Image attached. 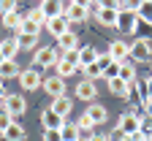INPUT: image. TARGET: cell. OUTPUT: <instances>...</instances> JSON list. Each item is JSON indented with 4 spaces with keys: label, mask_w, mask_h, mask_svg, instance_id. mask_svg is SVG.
Returning a JSON list of instances; mask_svg holds the SVG:
<instances>
[{
    "label": "cell",
    "mask_w": 152,
    "mask_h": 141,
    "mask_svg": "<svg viewBox=\"0 0 152 141\" xmlns=\"http://www.w3.org/2000/svg\"><path fill=\"white\" fill-rule=\"evenodd\" d=\"M63 16L68 19V22H84V19L90 16V11L82 8V6H76V3H63Z\"/></svg>",
    "instance_id": "cell-7"
},
{
    "label": "cell",
    "mask_w": 152,
    "mask_h": 141,
    "mask_svg": "<svg viewBox=\"0 0 152 141\" xmlns=\"http://www.w3.org/2000/svg\"><path fill=\"white\" fill-rule=\"evenodd\" d=\"M52 98H60V95H65V79H60V76H49V79H44V84H41Z\"/></svg>",
    "instance_id": "cell-9"
},
{
    "label": "cell",
    "mask_w": 152,
    "mask_h": 141,
    "mask_svg": "<svg viewBox=\"0 0 152 141\" xmlns=\"http://www.w3.org/2000/svg\"><path fill=\"white\" fill-rule=\"evenodd\" d=\"M16 44H19V49H33V46L38 44V35H27V33H19V35H16Z\"/></svg>",
    "instance_id": "cell-25"
},
{
    "label": "cell",
    "mask_w": 152,
    "mask_h": 141,
    "mask_svg": "<svg viewBox=\"0 0 152 141\" xmlns=\"http://www.w3.org/2000/svg\"><path fill=\"white\" fill-rule=\"evenodd\" d=\"M76 141H90V136H87V138H84V136H79V138H76Z\"/></svg>",
    "instance_id": "cell-46"
},
{
    "label": "cell",
    "mask_w": 152,
    "mask_h": 141,
    "mask_svg": "<svg viewBox=\"0 0 152 141\" xmlns=\"http://www.w3.org/2000/svg\"><path fill=\"white\" fill-rule=\"evenodd\" d=\"M84 114L92 119V125H95V128H98V125H103L106 119H109V111H106L101 103H92V106H87V111H84Z\"/></svg>",
    "instance_id": "cell-15"
},
{
    "label": "cell",
    "mask_w": 152,
    "mask_h": 141,
    "mask_svg": "<svg viewBox=\"0 0 152 141\" xmlns=\"http://www.w3.org/2000/svg\"><path fill=\"white\" fill-rule=\"evenodd\" d=\"M19 33H27V35H38V33H41V25L30 22V19H22V27H19Z\"/></svg>",
    "instance_id": "cell-29"
},
{
    "label": "cell",
    "mask_w": 152,
    "mask_h": 141,
    "mask_svg": "<svg viewBox=\"0 0 152 141\" xmlns=\"http://www.w3.org/2000/svg\"><path fill=\"white\" fill-rule=\"evenodd\" d=\"M19 73H22V71H19V65L14 63V60H3V63H0V82H6V79H19Z\"/></svg>",
    "instance_id": "cell-17"
},
{
    "label": "cell",
    "mask_w": 152,
    "mask_h": 141,
    "mask_svg": "<svg viewBox=\"0 0 152 141\" xmlns=\"http://www.w3.org/2000/svg\"><path fill=\"white\" fill-rule=\"evenodd\" d=\"M95 95H98V84L90 82V79H82L79 84H76V98H82V100H92Z\"/></svg>",
    "instance_id": "cell-14"
},
{
    "label": "cell",
    "mask_w": 152,
    "mask_h": 141,
    "mask_svg": "<svg viewBox=\"0 0 152 141\" xmlns=\"http://www.w3.org/2000/svg\"><path fill=\"white\" fill-rule=\"evenodd\" d=\"M49 109H52L54 114H60V117L65 119V117L71 114V109H73V100H71L68 95H60V98H54V103H52Z\"/></svg>",
    "instance_id": "cell-16"
},
{
    "label": "cell",
    "mask_w": 152,
    "mask_h": 141,
    "mask_svg": "<svg viewBox=\"0 0 152 141\" xmlns=\"http://www.w3.org/2000/svg\"><path fill=\"white\" fill-rule=\"evenodd\" d=\"M25 19H30V22H35V25H46V19H44L41 8H35V11H30V14H25Z\"/></svg>",
    "instance_id": "cell-35"
},
{
    "label": "cell",
    "mask_w": 152,
    "mask_h": 141,
    "mask_svg": "<svg viewBox=\"0 0 152 141\" xmlns=\"http://www.w3.org/2000/svg\"><path fill=\"white\" fill-rule=\"evenodd\" d=\"M60 60H65V63H71V65L79 68V49H68V52H63Z\"/></svg>",
    "instance_id": "cell-32"
},
{
    "label": "cell",
    "mask_w": 152,
    "mask_h": 141,
    "mask_svg": "<svg viewBox=\"0 0 152 141\" xmlns=\"http://www.w3.org/2000/svg\"><path fill=\"white\" fill-rule=\"evenodd\" d=\"M46 30H49L54 38H60V35H65V33L71 30V22H68L65 16H54V19H49V22H46Z\"/></svg>",
    "instance_id": "cell-11"
},
{
    "label": "cell",
    "mask_w": 152,
    "mask_h": 141,
    "mask_svg": "<svg viewBox=\"0 0 152 141\" xmlns=\"http://www.w3.org/2000/svg\"><path fill=\"white\" fill-rule=\"evenodd\" d=\"M11 122H14V117H11L3 106H0V133H6V128H8Z\"/></svg>",
    "instance_id": "cell-33"
},
{
    "label": "cell",
    "mask_w": 152,
    "mask_h": 141,
    "mask_svg": "<svg viewBox=\"0 0 152 141\" xmlns=\"http://www.w3.org/2000/svg\"><path fill=\"white\" fill-rule=\"evenodd\" d=\"M144 106H147V114L152 117V100H147V103H144Z\"/></svg>",
    "instance_id": "cell-44"
},
{
    "label": "cell",
    "mask_w": 152,
    "mask_h": 141,
    "mask_svg": "<svg viewBox=\"0 0 152 141\" xmlns=\"http://www.w3.org/2000/svg\"><path fill=\"white\" fill-rule=\"evenodd\" d=\"M84 71V79H90V82H95V79H101V65L98 63H90L87 68H82Z\"/></svg>",
    "instance_id": "cell-30"
},
{
    "label": "cell",
    "mask_w": 152,
    "mask_h": 141,
    "mask_svg": "<svg viewBox=\"0 0 152 141\" xmlns=\"http://www.w3.org/2000/svg\"><path fill=\"white\" fill-rule=\"evenodd\" d=\"M41 14L46 22L54 16H63V0H41Z\"/></svg>",
    "instance_id": "cell-13"
},
{
    "label": "cell",
    "mask_w": 152,
    "mask_h": 141,
    "mask_svg": "<svg viewBox=\"0 0 152 141\" xmlns=\"http://www.w3.org/2000/svg\"><path fill=\"white\" fill-rule=\"evenodd\" d=\"M44 141H63L60 130H44Z\"/></svg>",
    "instance_id": "cell-39"
},
{
    "label": "cell",
    "mask_w": 152,
    "mask_h": 141,
    "mask_svg": "<svg viewBox=\"0 0 152 141\" xmlns=\"http://www.w3.org/2000/svg\"><path fill=\"white\" fill-rule=\"evenodd\" d=\"M95 60H98V49L95 46H79V68H87Z\"/></svg>",
    "instance_id": "cell-18"
},
{
    "label": "cell",
    "mask_w": 152,
    "mask_h": 141,
    "mask_svg": "<svg viewBox=\"0 0 152 141\" xmlns=\"http://www.w3.org/2000/svg\"><path fill=\"white\" fill-rule=\"evenodd\" d=\"M109 90H111V95H117V98H128V84L122 82L120 76L109 82Z\"/></svg>",
    "instance_id": "cell-22"
},
{
    "label": "cell",
    "mask_w": 152,
    "mask_h": 141,
    "mask_svg": "<svg viewBox=\"0 0 152 141\" xmlns=\"http://www.w3.org/2000/svg\"><path fill=\"white\" fill-rule=\"evenodd\" d=\"M109 141H128V136H125V133H122L120 128H114V133L109 136Z\"/></svg>",
    "instance_id": "cell-40"
},
{
    "label": "cell",
    "mask_w": 152,
    "mask_h": 141,
    "mask_svg": "<svg viewBox=\"0 0 152 141\" xmlns=\"http://www.w3.org/2000/svg\"><path fill=\"white\" fill-rule=\"evenodd\" d=\"M149 54H152L149 38H136V41H130V60L133 63H147Z\"/></svg>",
    "instance_id": "cell-1"
},
{
    "label": "cell",
    "mask_w": 152,
    "mask_h": 141,
    "mask_svg": "<svg viewBox=\"0 0 152 141\" xmlns=\"http://www.w3.org/2000/svg\"><path fill=\"white\" fill-rule=\"evenodd\" d=\"M139 119H141V117H139ZM141 130H144V133H152V117H149V114L141 119Z\"/></svg>",
    "instance_id": "cell-41"
},
{
    "label": "cell",
    "mask_w": 152,
    "mask_h": 141,
    "mask_svg": "<svg viewBox=\"0 0 152 141\" xmlns=\"http://www.w3.org/2000/svg\"><path fill=\"white\" fill-rule=\"evenodd\" d=\"M3 98H6V90H3V82H0V103H3Z\"/></svg>",
    "instance_id": "cell-45"
},
{
    "label": "cell",
    "mask_w": 152,
    "mask_h": 141,
    "mask_svg": "<svg viewBox=\"0 0 152 141\" xmlns=\"http://www.w3.org/2000/svg\"><path fill=\"white\" fill-rule=\"evenodd\" d=\"M95 63H98V65H101V76H103V71H106V68H109V65L114 63V60H111L109 54H101V52H98V60H95Z\"/></svg>",
    "instance_id": "cell-38"
},
{
    "label": "cell",
    "mask_w": 152,
    "mask_h": 141,
    "mask_svg": "<svg viewBox=\"0 0 152 141\" xmlns=\"http://www.w3.org/2000/svg\"><path fill=\"white\" fill-rule=\"evenodd\" d=\"M60 133H63V141H76V138L82 136V130H79V128H76V125H68V122L60 128Z\"/></svg>",
    "instance_id": "cell-26"
},
{
    "label": "cell",
    "mask_w": 152,
    "mask_h": 141,
    "mask_svg": "<svg viewBox=\"0 0 152 141\" xmlns=\"http://www.w3.org/2000/svg\"><path fill=\"white\" fill-rule=\"evenodd\" d=\"M0 52H3L6 60H14L16 52H19V44H16V38H8V41H0Z\"/></svg>",
    "instance_id": "cell-20"
},
{
    "label": "cell",
    "mask_w": 152,
    "mask_h": 141,
    "mask_svg": "<svg viewBox=\"0 0 152 141\" xmlns=\"http://www.w3.org/2000/svg\"><path fill=\"white\" fill-rule=\"evenodd\" d=\"M19 84H22V90L33 92V90H38V87L44 84V79H41V73H38L35 68H27V71L19 73Z\"/></svg>",
    "instance_id": "cell-3"
},
{
    "label": "cell",
    "mask_w": 152,
    "mask_h": 141,
    "mask_svg": "<svg viewBox=\"0 0 152 141\" xmlns=\"http://www.w3.org/2000/svg\"><path fill=\"white\" fill-rule=\"evenodd\" d=\"M3 60H6V57H3V52H0V63H3Z\"/></svg>",
    "instance_id": "cell-47"
},
{
    "label": "cell",
    "mask_w": 152,
    "mask_h": 141,
    "mask_svg": "<svg viewBox=\"0 0 152 141\" xmlns=\"http://www.w3.org/2000/svg\"><path fill=\"white\" fill-rule=\"evenodd\" d=\"M117 27H120V33H122V35H136V33H139V14H130V11H120Z\"/></svg>",
    "instance_id": "cell-2"
},
{
    "label": "cell",
    "mask_w": 152,
    "mask_h": 141,
    "mask_svg": "<svg viewBox=\"0 0 152 141\" xmlns=\"http://www.w3.org/2000/svg\"><path fill=\"white\" fill-rule=\"evenodd\" d=\"M6 141H25L27 138V133H25V128L22 125H19V122H11L8 128H6Z\"/></svg>",
    "instance_id": "cell-19"
},
{
    "label": "cell",
    "mask_w": 152,
    "mask_h": 141,
    "mask_svg": "<svg viewBox=\"0 0 152 141\" xmlns=\"http://www.w3.org/2000/svg\"><path fill=\"white\" fill-rule=\"evenodd\" d=\"M117 76H120V63H111L103 71V79H106V82H111V79H117Z\"/></svg>",
    "instance_id": "cell-34"
},
{
    "label": "cell",
    "mask_w": 152,
    "mask_h": 141,
    "mask_svg": "<svg viewBox=\"0 0 152 141\" xmlns=\"http://www.w3.org/2000/svg\"><path fill=\"white\" fill-rule=\"evenodd\" d=\"M11 11H16V0H0V16Z\"/></svg>",
    "instance_id": "cell-37"
},
{
    "label": "cell",
    "mask_w": 152,
    "mask_h": 141,
    "mask_svg": "<svg viewBox=\"0 0 152 141\" xmlns=\"http://www.w3.org/2000/svg\"><path fill=\"white\" fill-rule=\"evenodd\" d=\"M41 125H44V130H60V128L65 125V119H63L60 114H54L52 109H46V111L41 114Z\"/></svg>",
    "instance_id": "cell-12"
},
{
    "label": "cell",
    "mask_w": 152,
    "mask_h": 141,
    "mask_svg": "<svg viewBox=\"0 0 152 141\" xmlns=\"http://www.w3.org/2000/svg\"><path fill=\"white\" fill-rule=\"evenodd\" d=\"M57 41H60V46H63L65 52H68V49H79V46H76V33H73V30H68L65 35H60Z\"/></svg>",
    "instance_id": "cell-27"
},
{
    "label": "cell",
    "mask_w": 152,
    "mask_h": 141,
    "mask_svg": "<svg viewBox=\"0 0 152 141\" xmlns=\"http://www.w3.org/2000/svg\"><path fill=\"white\" fill-rule=\"evenodd\" d=\"M120 79H122L125 84L136 82V68H133L130 63H120Z\"/></svg>",
    "instance_id": "cell-23"
},
{
    "label": "cell",
    "mask_w": 152,
    "mask_h": 141,
    "mask_svg": "<svg viewBox=\"0 0 152 141\" xmlns=\"http://www.w3.org/2000/svg\"><path fill=\"white\" fill-rule=\"evenodd\" d=\"M0 19H3V25H6L8 30H19V27H22V19H25V16H19L16 11H11V14H3Z\"/></svg>",
    "instance_id": "cell-21"
},
{
    "label": "cell",
    "mask_w": 152,
    "mask_h": 141,
    "mask_svg": "<svg viewBox=\"0 0 152 141\" xmlns=\"http://www.w3.org/2000/svg\"><path fill=\"white\" fill-rule=\"evenodd\" d=\"M57 76L60 79H68V76H73L76 73V65H71V63H65V60H57Z\"/></svg>",
    "instance_id": "cell-24"
},
{
    "label": "cell",
    "mask_w": 152,
    "mask_h": 141,
    "mask_svg": "<svg viewBox=\"0 0 152 141\" xmlns=\"http://www.w3.org/2000/svg\"><path fill=\"white\" fill-rule=\"evenodd\" d=\"M57 60H60V57L54 54V49H52V46H44V49H38V52H35L33 63H35L38 68H49V65H54V63H57Z\"/></svg>",
    "instance_id": "cell-8"
},
{
    "label": "cell",
    "mask_w": 152,
    "mask_h": 141,
    "mask_svg": "<svg viewBox=\"0 0 152 141\" xmlns=\"http://www.w3.org/2000/svg\"><path fill=\"white\" fill-rule=\"evenodd\" d=\"M106 54L114 60V63H125V60L130 57V44L117 38V41H111V44H109V52H106Z\"/></svg>",
    "instance_id": "cell-5"
},
{
    "label": "cell",
    "mask_w": 152,
    "mask_h": 141,
    "mask_svg": "<svg viewBox=\"0 0 152 141\" xmlns=\"http://www.w3.org/2000/svg\"><path fill=\"white\" fill-rule=\"evenodd\" d=\"M144 92H147V100H152V76L144 82Z\"/></svg>",
    "instance_id": "cell-42"
},
{
    "label": "cell",
    "mask_w": 152,
    "mask_h": 141,
    "mask_svg": "<svg viewBox=\"0 0 152 141\" xmlns=\"http://www.w3.org/2000/svg\"><path fill=\"white\" fill-rule=\"evenodd\" d=\"M3 109H6L11 117H22L25 109H27V103H25L22 95H6V98H3Z\"/></svg>",
    "instance_id": "cell-6"
},
{
    "label": "cell",
    "mask_w": 152,
    "mask_h": 141,
    "mask_svg": "<svg viewBox=\"0 0 152 141\" xmlns=\"http://www.w3.org/2000/svg\"><path fill=\"white\" fill-rule=\"evenodd\" d=\"M98 22L103 27H117V19H120V8H98L95 11Z\"/></svg>",
    "instance_id": "cell-10"
},
{
    "label": "cell",
    "mask_w": 152,
    "mask_h": 141,
    "mask_svg": "<svg viewBox=\"0 0 152 141\" xmlns=\"http://www.w3.org/2000/svg\"><path fill=\"white\" fill-rule=\"evenodd\" d=\"M76 128H79V130H92L95 125H92V119H90L87 114H82L79 119H76Z\"/></svg>",
    "instance_id": "cell-36"
},
{
    "label": "cell",
    "mask_w": 152,
    "mask_h": 141,
    "mask_svg": "<svg viewBox=\"0 0 152 141\" xmlns=\"http://www.w3.org/2000/svg\"><path fill=\"white\" fill-rule=\"evenodd\" d=\"M141 3H144V0H122V3H120V11H130V14H139Z\"/></svg>",
    "instance_id": "cell-31"
},
{
    "label": "cell",
    "mask_w": 152,
    "mask_h": 141,
    "mask_svg": "<svg viewBox=\"0 0 152 141\" xmlns=\"http://www.w3.org/2000/svg\"><path fill=\"white\" fill-rule=\"evenodd\" d=\"M90 141H109V138H106V136H101V133H92V136H90Z\"/></svg>",
    "instance_id": "cell-43"
},
{
    "label": "cell",
    "mask_w": 152,
    "mask_h": 141,
    "mask_svg": "<svg viewBox=\"0 0 152 141\" xmlns=\"http://www.w3.org/2000/svg\"><path fill=\"white\" fill-rule=\"evenodd\" d=\"M117 128L125 133V136H130V133H136V130H141V119H139V114L136 111H125L122 117H120V122H117Z\"/></svg>",
    "instance_id": "cell-4"
},
{
    "label": "cell",
    "mask_w": 152,
    "mask_h": 141,
    "mask_svg": "<svg viewBox=\"0 0 152 141\" xmlns=\"http://www.w3.org/2000/svg\"><path fill=\"white\" fill-rule=\"evenodd\" d=\"M139 19L152 25V0H144V3H141V8H139Z\"/></svg>",
    "instance_id": "cell-28"
}]
</instances>
